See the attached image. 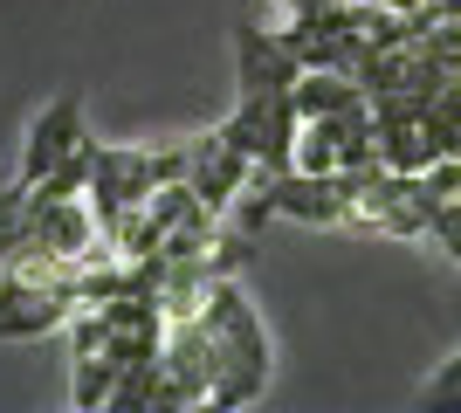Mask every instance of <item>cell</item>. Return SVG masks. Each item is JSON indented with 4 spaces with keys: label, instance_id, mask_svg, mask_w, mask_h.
Instances as JSON below:
<instances>
[{
    "label": "cell",
    "instance_id": "cell-3",
    "mask_svg": "<svg viewBox=\"0 0 461 413\" xmlns=\"http://www.w3.org/2000/svg\"><path fill=\"white\" fill-rule=\"evenodd\" d=\"M213 379H221V337L207 317H173L166 324V352H158V413L173 407H207Z\"/></svg>",
    "mask_w": 461,
    "mask_h": 413
},
{
    "label": "cell",
    "instance_id": "cell-4",
    "mask_svg": "<svg viewBox=\"0 0 461 413\" xmlns=\"http://www.w3.org/2000/svg\"><path fill=\"white\" fill-rule=\"evenodd\" d=\"M90 145V124H83V97L77 90H56V97L35 111V124H28V138H21V186H35V179H49L56 166H69V158Z\"/></svg>",
    "mask_w": 461,
    "mask_h": 413
},
{
    "label": "cell",
    "instance_id": "cell-6",
    "mask_svg": "<svg viewBox=\"0 0 461 413\" xmlns=\"http://www.w3.org/2000/svg\"><path fill=\"white\" fill-rule=\"evenodd\" d=\"M21 207H28V186H7V193H0V275H7V262L21 256Z\"/></svg>",
    "mask_w": 461,
    "mask_h": 413
},
{
    "label": "cell",
    "instance_id": "cell-9",
    "mask_svg": "<svg viewBox=\"0 0 461 413\" xmlns=\"http://www.w3.org/2000/svg\"><path fill=\"white\" fill-rule=\"evenodd\" d=\"M427 407H434V413H461V386H455V393H441V400H427Z\"/></svg>",
    "mask_w": 461,
    "mask_h": 413
},
{
    "label": "cell",
    "instance_id": "cell-1",
    "mask_svg": "<svg viewBox=\"0 0 461 413\" xmlns=\"http://www.w3.org/2000/svg\"><path fill=\"white\" fill-rule=\"evenodd\" d=\"M221 337V379H213V413H234V407H255V400L269 393V331H262V317H255L249 290H241V275H221L207 296V310H200Z\"/></svg>",
    "mask_w": 461,
    "mask_h": 413
},
{
    "label": "cell",
    "instance_id": "cell-2",
    "mask_svg": "<svg viewBox=\"0 0 461 413\" xmlns=\"http://www.w3.org/2000/svg\"><path fill=\"white\" fill-rule=\"evenodd\" d=\"M186 158H193V145H104V138H96L90 207H96V220H104V235H117L124 214L145 207L158 186L186 179Z\"/></svg>",
    "mask_w": 461,
    "mask_h": 413
},
{
    "label": "cell",
    "instance_id": "cell-8",
    "mask_svg": "<svg viewBox=\"0 0 461 413\" xmlns=\"http://www.w3.org/2000/svg\"><path fill=\"white\" fill-rule=\"evenodd\" d=\"M372 7H393V14H427V0H372Z\"/></svg>",
    "mask_w": 461,
    "mask_h": 413
},
{
    "label": "cell",
    "instance_id": "cell-5",
    "mask_svg": "<svg viewBox=\"0 0 461 413\" xmlns=\"http://www.w3.org/2000/svg\"><path fill=\"white\" fill-rule=\"evenodd\" d=\"M193 145V158H186V186L200 193V207H213V214H234V200L255 186V152H241L221 124L213 131H200V138H186Z\"/></svg>",
    "mask_w": 461,
    "mask_h": 413
},
{
    "label": "cell",
    "instance_id": "cell-7",
    "mask_svg": "<svg viewBox=\"0 0 461 413\" xmlns=\"http://www.w3.org/2000/svg\"><path fill=\"white\" fill-rule=\"evenodd\" d=\"M427 241H434V248H447V262L461 269V200H441V207H434V220H427Z\"/></svg>",
    "mask_w": 461,
    "mask_h": 413
}]
</instances>
